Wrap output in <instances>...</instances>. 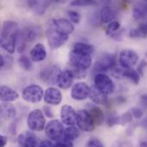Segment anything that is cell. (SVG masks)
<instances>
[{"mask_svg": "<svg viewBox=\"0 0 147 147\" xmlns=\"http://www.w3.org/2000/svg\"><path fill=\"white\" fill-rule=\"evenodd\" d=\"M18 23L15 21H5L1 29V47L9 53H13L16 48V39L19 33Z\"/></svg>", "mask_w": 147, "mask_h": 147, "instance_id": "6da1fadb", "label": "cell"}, {"mask_svg": "<svg viewBox=\"0 0 147 147\" xmlns=\"http://www.w3.org/2000/svg\"><path fill=\"white\" fill-rule=\"evenodd\" d=\"M47 40L48 42V45L51 49L55 50L59 47H61L68 40L69 35H65L59 32L56 28H54L52 25L47 23Z\"/></svg>", "mask_w": 147, "mask_h": 147, "instance_id": "7a4b0ae2", "label": "cell"}, {"mask_svg": "<svg viewBox=\"0 0 147 147\" xmlns=\"http://www.w3.org/2000/svg\"><path fill=\"white\" fill-rule=\"evenodd\" d=\"M27 125L30 131L33 132H41L44 130L47 124L43 111L38 109L31 111L28 115Z\"/></svg>", "mask_w": 147, "mask_h": 147, "instance_id": "3957f363", "label": "cell"}, {"mask_svg": "<svg viewBox=\"0 0 147 147\" xmlns=\"http://www.w3.org/2000/svg\"><path fill=\"white\" fill-rule=\"evenodd\" d=\"M65 127L63 123L59 120H52L47 123L45 127L46 136L53 141H59L65 135Z\"/></svg>", "mask_w": 147, "mask_h": 147, "instance_id": "277c9868", "label": "cell"}, {"mask_svg": "<svg viewBox=\"0 0 147 147\" xmlns=\"http://www.w3.org/2000/svg\"><path fill=\"white\" fill-rule=\"evenodd\" d=\"M44 90L42 87L37 84H30L22 90V99L30 103L40 102L44 98Z\"/></svg>", "mask_w": 147, "mask_h": 147, "instance_id": "5b68a950", "label": "cell"}, {"mask_svg": "<svg viewBox=\"0 0 147 147\" xmlns=\"http://www.w3.org/2000/svg\"><path fill=\"white\" fill-rule=\"evenodd\" d=\"M139 59V54L131 49H123L119 54V63L123 69H133Z\"/></svg>", "mask_w": 147, "mask_h": 147, "instance_id": "8992f818", "label": "cell"}, {"mask_svg": "<svg viewBox=\"0 0 147 147\" xmlns=\"http://www.w3.org/2000/svg\"><path fill=\"white\" fill-rule=\"evenodd\" d=\"M116 63V56L114 53H105L102 56L94 65V71L97 74L104 73L109 70H112Z\"/></svg>", "mask_w": 147, "mask_h": 147, "instance_id": "52a82bcc", "label": "cell"}, {"mask_svg": "<svg viewBox=\"0 0 147 147\" xmlns=\"http://www.w3.org/2000/svg\"><path fill=\"white\" fill-rule=\"evenodd\" d=\"M69 59L70 63L72 66L86 70L89 69L92 63V59L90 55L78 53L74 50H71L69 54Z\"/></svg>", "mask_w": 147, "mask_h": 147, "instance_id": "ba28073f", "label": "cell"}, {"mask_svg": "<svg viewBox=\"0 0 147 147\" xmlns=\"http://www.w3.org/2000/svg\"><path fill=\"white\" fill-rule=\"evenodd\" d=\"M94 83L95 87L106 95H110L115 90V84L113 83L112 79L104 73L96 74Z\"/></svg>", "mask_w": 147, "mask_h": 147, "instance_id": "9c48e42d", "label": "cell"}, {"mask_svg": "<svg viewBox=\"0 0 147 147\" xmlns=\"http://www.w3.org/2000/svg\"><path fill=\"white\" fill-rule=\"evenodd\" d=\"M77 125L84 132H92L95 129V123L88 110L80 109L78 111Z\"/></svg>", "mask_w": 147, "mask_h": 147, "instance_id": "30bf717a", "label": "cell"}, {"mask_svg": "<svg viewBox=\"0 0 147 147\" xmlns=\"http://www.w3.org/2000/svg\"><path fill=\"white\" fill-rule=\"evenodd\" d=\"M91 88L84 82H78L75 84L71 90V96L73 100L83 101L90 96Z\"/></svg>", "mask_w": 147, "mask_h": 147, "instance_id": "8fae6325", "label": "cell"}, {"mask_svg": "<svg viewBox=\"0 0 147 147\" xmlns=\"http://www.w3.org/2000/svg\"><path fill=\"white\" fill-rule=\"evenodd\" d=\"M60 71L57 65H48L40 71V79L46 84H55Z\"/></svg>", "mask_w": 147, "mask_h": 147, "instance_id": "7c38bea8", "label": "cell"}, {"mask_svg": "<svg viewBox=\"0 0 147 147\" xmlns=\"http://www.w3.org/2000/svg\"><path fill=\"white\" fill-rule=\"evenodd\" d=\"M52 25L54 28H56L59 32L63 34L69 35L74 31V25L71 22L65 18H59V19H51L47 22Z\"/></svg>", "mask_w": 147, "mask_h": 147, "instance_id": "4fadbf2b", "label": "cell"}, {"mask_svg": "<svg viewBox=\"0 0 147 147\" xmlns=\"http://www.w3.org/2000/svg\"><path fill=\"white\" fill-rule=\"evenodd\" d=\"M77 117H78V112L70 105H64L61 108L60 111V118L61 121L64 125L74 126L77 124Z\"/></svg>", "mask_w": 147, "mask_h": 147, "instance_id": "5bb4252c", "label": "cell"}, {"mask_svg": "<svg viewBox=\"0 0 147 147\" xmlns=\"http://www.w3.org/2000/svg\"><path fill=\"white\" fill-rule=\"evenodd\" d=\"M44 102L48 105H59L62 102L63 96L60 90L54 87H49L45 90Z\"/></svg>", "mask_w": 147, "mask_h": 147, "instance_id": "9a60e30c", "label": "cell"}, {"mask_svg": "<svg viewBox=\"0 0 147 147\" xmlns=\"http://www.w3.org/2000/svg\"><path fill=\"white\" fill-rule=\"evenodd\" d=\"M17 142L21 147H36L37 137L33 131H25L18 135Z\"/></svg>", "mask_w": 147, "mask_h": 147, "instance_id": "2e32d148", "label": "cell"}, {"mask_svg": "<svg viewBox=\"0 0 147 147\" xmlns=\"http://www.w3.org/2000/svg\"><path fill=\"white\" fill-rule=\"evenodd\" d=\"M74 77L70 70H64L61 71L57 78V85L59 88L63 90H67L72 85Z\"/></svg>", "mask_w": 147, "mask_h": 147, "instance_id": "e0dca14e", "label": "cell"}, {"mask_svg": "<svg viewBox=\"0 0 147 147\" xmlns=\"http://www.w3.org/2000/svg\"><path fill=\"white\" fill-rule=\"evenodd\" d=\"M19 97V94L9 86L3 85L0 88V100L3 102H14Z\"/></svg>", "mask_w": 147, "mask_h": 147, "instance_id": "ac0fdd59", "label": "cell"}, {"mask_svg": "<svg viewBox=\"0 0 147 147\" xmlns=\"http://www.w3.org/2000/svg\"><path fill=\"white\" fill-rule=\"evenodd\" d=\"M30 59L34 62H41L47 57V51L43 44H36L30 51Z\"/></svg>", "mask_w": 147, "mask_h": 147, "instance_id": "d6986e66", "label": "cell"}, {"mask_svg": "<svg viewBox=\"0 0 147 147\" xmlns=\"http://www.w3.org/2000/svg\"><path fill=\"white\" fill-rule=\"evenodd\" d=\"M90 116L92 117L94 123L96 126H101L105 121V116L103 111L97 106L92 105L90 107V109L88 110Z\"/></svg>", "mask_w": 147, "mask_h": 147, "instance_id": "ffe728a7", "label": "cell"}, {"mask_svg": "<svg viewBox=\"0 0 147 147\" xmlns=\"http://www.w3.org/2000/svg\"><path fill=\"white\" fill-rule=\"evenodd\" d=\"M90 98L96 104L103 105V104H106L108 102V95L102 93V91H100L96 87L91 88Z\"/></svg>", "mask_w": 147, "mask_h": 147, "instance_id": "44dd1931", "label": "cell"}, {"mask_svg": "<svg viewBox=\"0 0 147 147\" xmlns=\"http://www.w3.org/2000/svg\"><path fill=\"white\" fill-rule=\"evenodd\" d=\"M115 17V13L114 12L113 9L110 6H103L100 11V19L101 22L103 23H110L114 22Z\"/></svg>", "mask_w": 147, "mask_h": 147, "instance_id": "7402d4cb", "label": "cell"}, {"mask_svg": "<svg viewBox=\"0 0 147 147\" xmlns=\"http://www.w3.org/2000/svg\"><path fill=\"white\" fill-rule=\"evenodd\" d=\"M16 115L15 107L9 102H3L1 104V116L4 119L14 118Z\"/></svg>", "mask_w": 147, "mask_h": 147, "instance_id": "603a6c76", "label": "cell"}, {"mask_svg": "<svg viewBox=\"0 0 147 147\" xmlns=\"http://www.w3.org/2000/svg\"><path fill=\"white\" fill-rule=\"evenodd\" d=\"M72 50H74V51H76L78 53H80L90 55L94 52L95 47L91 44L84 43V42H77V43H75L73 45V49Z\"/></svg>", "mask_w": 147, "mask_h": 147, "instance_id": "cb8c5ba5", "label": "cell"}, {"mask_svg": "<svg viewBox=\"0 0 147 147\" xmlns=\"http://www.w3.org/2000/svg\"><path fill=\"white\" fill-rule=\"evenodd\" d=\"M122 78H128L134 84H139L140 81V75L134 69H123L122 71Z\"/></svg>", "mask_w": 147, "mask_h": 147, "instance_id": "d4e9b609", "label": "cell"}, {"mask_svg": "<svg viewBox=\"0 0 147 147\" xmlns=\"http://www.w3.org/2000/svg\"><path fill=\"white\" fill-rule=\"evenodd\" d=\"M79 135H80L79 130L74 126H70L65 128L64 138L67 140L73 141V140H77L79 137Z\"/></svg>", "mask_w": 147, "mask_h": 147, "instance_id": "484cf974", "label": "cell"}, {"mask_svg": "<svg viewBox=\"0 0 147 147\" xmlns=\"http://www.w3.org/2000/svg\"><path fill=\"white\" fill-rule=\"evenodd\" d=\"M18 65H20L21 68H22L25 71H30L33 67L31 59L26 56V55H22L18 59Z\"/></svg>", "mask_w": 147, "mask_h": 147, "instance_id": "4316f807", "label": "cell"}, {"mask_svg": "<svg viewBox=\"0 0 147 147\" xmlns=\"http://www.w3.org/2000/svg\"><path fill=\"white\" fill-rule=\"evenodd\" d=\"M133 16L134 18L137 21H141L144 20L146 18V15H145V9H144V6L142 5H139V6H135L133 9Z\"/></svg>", "mask_w": 147, "mask_h": 147, "instance_id": "83f0119b", "label": "cell"}, {"mask_svg": "<svg viewBox=\"0 0 147 147\" xmlns=\"http://www.w3.org/2000/svg\"><path fill=\"white\" fill-rule=\"evenodd\" d=\"M70 71H71L73 77L75 78H78V79L84 78L86 77V75H87V71L86 70H83V69H80V68H78V67H75V66H72V68Z\"/></svg>", "mask_w": 147, "mask_h": 147, "instance_id": "f1b7e54d", "label": "cell"}, {"mask_svg": "<svg viewBox=\"0 0 147 147\" xmlns=\"http://www.w3.org/2000/svg\"><path fill=\"white\" fill-rule=\"evenodd\" d=\"M121 28V23L117 21H114L112 22H110L109 25H108V28H107V34H112L114 33H116L117 31H119Z\"/></svg>", "mask_w": 147, "mask_h": 147, "instance_id": "f546056e", "label": "cell"}, {"mask_svg": "<svg viewBox=\"0 0 147 147\" xmlns=\"http://www.w3.org/2000/svg\"><path fill=\"white\" fill-rule=\"evenodd\" d=\"M67 15L70 17L71 22H72L74 23H79V22L81 20V16L78 12H77L76 10H68Z\"/></svg>", "mask_w": 147, "mask_h": 147, "instance_id": "4dcf8cb0", "label": "cell"}, {"mask_svg": "<svg viewBox=\"0 0 147 147\" xmlns=\"http://www.w3.org/2000/svg\"><path fill=\"white\" fill-rule=\"evenodd\" d=\"M137 31L139 34V38L147 37V23H140L137 28Z\"/></svg>", "mask_w": 147, "mask_h": 147, "instance_id": "1f68e13d", "label": "cell"}, {"mask_svg": "<svg viewBox=\"0 0 147 147\" xmlns=\"http://www.w3.org/2000/svg\"><path fill=\"white\" fill-rule=\"evenodd\" d=\"M96 3L95 1H90V0H78V1H73L71 3V5L74 6H87V5H94Z\"/></svg>", "mask_w": 147, "mask_h": 147, "instance_id": "d6a6232c", "label": "cell"}, {"mask_svg": "<svg viewBox=\"0 0 147 147\" xmlns=\"http://www.w3.org/2000/svg\"><path fill=\"white\" fill-rule=\"evenodd\" d=\"M87 147H104L103 144L101 142V140H99L98 139H91L90 140L87 144H86Z\"/></svg>", "mask_w": 147, "mask_h": 147, "instance_id": "836d02e7", "label": "cell"}, {"mask_svg": "<svg viewBox=\"0 0 147 147\" xmlns=\"http://www.w3.org/2000/svg\"><path fill=\"white\" fill-rule=\"evenodd\" d=\"M146 69H147V61L146 60H145V59H143V60H141V62L139 64L138 68H137V71L140 73V76H144L145 71H146Z\"/></svg>", "mask_w": 147, "mask_h": 147, "instance_id": "e575fe53", "label": "cell"}, {"mask_svg": "<svg viewBox=\"0 0 147 147\" xmlns=\"http://www.w3.org/2000/svg\"><path fill=\"white\" fill-rule=\"evenodd\" d=\"M55 147H74L73 146V144H72V141H70V140H67L65 139H62L61 140L58 141L55 145Z\"/></svg>", "mask_w": 147, "mask_h": 147, "instance_id": "d590c367", "label": "cell"}, {"mask_svg": "<svg viewBox=\"0 0 147 147\" xmlns=\"http://www.w3.org/2000/svg\"><path fill=\"white\" fill-rule=\"evenodd\" d=\"M131 113L133 116L136 119H140L143 116V111L139 108H133L131 110Z\"/></svg>", "mask_w": 147, "mask_h": 147, "instance_id": "8d00e7d4", "label": "cell"}, {"mask_svg": "<svg viewBox=\"0 0 147 147\" xmlns=\"http://www.w3.org/2000/svg\"><path fill=\"white\" fill-rule=\"evenodd\" d=\"M43 114H44V115H46L48 118H53V115L52 110L49 108V106H44L43 107Z\"/></svg>", "mask_w": 147, "mask_h": 147, "instance_id": "74e56055", "label": "cell"}, {"mask_svg": "<svg viewBox=\"0 0 147 147\" xmlns=\"http://www.w3.org/2000/svg\"><path fill=\"white\" fill-rule=\"evenodd\" d=\"M118 121H119V118L117 116H110L108 119L107 122H108L109 126H114V125H115L118 122Z\"/></svg>", "mask_w": 147, "mask_h": 147, "instance_id": "f35d334b", "label": "cell"}, {"mask_svg": "<svg viewBox=\"0 0 147 147\" xmlns=\"http://www.w3.org/2000/svg\"><path fill=\"white\" fill-rule=\"evenodd\" d=\"M39 147H55V145L53 144L50 140H43L40 142Z\"/></svg>", "mask_w": 147, "mask_h": 147, "instance_id": "ab89813d", "label": "cell"}, {"mask_svg": "<svg viewBox=\"0 0 147 147\" xmlns=\"http://www.w3.org/2000/svg\"><path fill=\"white\" fill-rule=\"evenodd\" d=\"M8 142V137L5 135H0V147H4Z\"/></svg>", "mask_w": 147, "mask_h": 147, "instance_id": "60d3db41", "label": "cell"}, {"mask_svg": "<svg viewBox=\"0 0 147 147\" xmlns=\"http://www.w3.org/2000/svg\"><path fill=\"white\" fill-rule=\"evenodd\" d=\"M5 65V59L3 54L0 55V67H3Z\"/></svg>", "mask_w": 147, "mask_h": 147, "instance_id": "b9f144b4", "label": "cell"}, {"mask_svg": "<svg viewBox=\"0 0 147 147\" xmlns=\"http://www.w3.org/2000/svg\"><path fill=\"white\" fill-rule=\"evenodd\" d=\"M140 99H141V101H142V102H143V103L147 104V93L141 95V96H140Z\"/></svg>", "mask_w": 147, "mask_h": 147, "instance_id": "7bdbcfd3", "label": "cell"}, {"mask_svg": "<svg viewBox=\"0 0 147 147\" xmlns=\"http://www.w3.org/2000/svg\"><path fill=\"white\" fill-rule=\"evenodd\" d=\"M140 147H147V142L146 141H142L140 143Z\"/></svg>", "mask_w": 147, "mask_h": 147, "instance_id": "ee69618b", "label": "cell"}]
</instances>
